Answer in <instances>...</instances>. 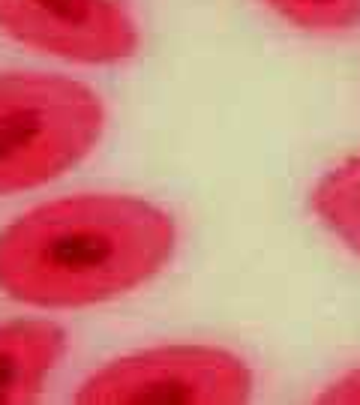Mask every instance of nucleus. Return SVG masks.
Returning a JSON list of instances; mask_svg holds the SVG:
<instances>
[{"label":"nucleus","instance_id":"nucleus-1","mask_svg":"<svg viewBox=\"0 0 360 405\" xmlns=\"http://www.w3.org/2000/svg\"><path fill=\"white\" fill-rule=\"evenodd\" d=\"M177 249L172 213L139 195L78 193L30 207L0 231V291L78 309L141 289Z\"/></svg>","mask_w":360,"mask_h":405},{"label":"nucleus","instance_id":"nucleus-2","mask_svg":"<svg viewBox=\"0 0 360 405\" xmlns=\"http://www.w3.org/2000/svg\"><path fill=\"white\" fill-rule=\"evenodd\" d=\"M105 105L78 78L0 72V195L46 186L99 144Z\"/></svg>","mask_w":360,"mask_h":405},{"label":"nucleus","instance_id":"nucleus-3","mask_svg":"<svg viewBox=\"0 0 360 405\" xmlns=\"http://www.w3.org/2000/svg\"><path fill=\"white\" fill-rule=\"evenodd\" d=\"M252 393L247 360L216 345H156L81 381L78 405H237Z\"/></svg>","mask_w":360,"mask_h":405},{"label":"nucleus","instance_id":"nucleus-4","mask_svg":"<svg viewBox=\"0 0 360 405\" xmlns=\"http://www.w3.org/2000/svg\"><path fill=\"white\" fill-rule=\"evenodd\" d=\"M0 30L42 55L102 67L141 46L130 0H0Z\"/></svg>","mask_w":360,"mask_h":405},{"label":"nucleus","instance_id":"nucleus-5","mask_svg":"<svg viewBox=\"0 0 360 405\" xmlns=\"http://www.w3.org/2000/svg\"><path fill=\"white\" fill-rule=\"evenodd\" d=\"M67 355V334L55 322L15 318L0 324V405L34 402Z\"/></svg>","mask_w":360,"mask_h":405},{"label":"nucleus","instance_id":"nucleus-6","mask_svg":"<svg viewBox=\"0 0 360 405\" xmlns=\"http://www.w3.org/2000/svg\"><path fill=\"white\" fill-rule=\"evenodd\" d=\"M310 207L333 238L360 255V156L342 159L315 180Z\"/></svg>","mask_w":360,"mask_h":405},{"label":"nucleus","instance_id":"nucleus-7","mask_svg":"<svg viewBox=\"0 0 360 405\" xmlns=\"http://www.w3.org/2000/svg\"><path fill=\"white\" fill-rule=\"evenodd\" d=\"M285 25L306 34H345L360 27V0H261Z\"/></svg>","mask_w":360,"mask_h":405},{"label":"nucleus","instance_id":"nucleus-8","mask_svg":"<svg viewBox=\"0 0 360 405\" xmlns=\"http://www.w3.org/2000/svg\"><path fill=\"white\" fill-rule=\"evenodd\" d=\"M319 402L327 405H360V366L342 372L336 381L324 387V393L319 397Z\"/></svg>","mask_w":360,"mask_h":405}]
</instances>
